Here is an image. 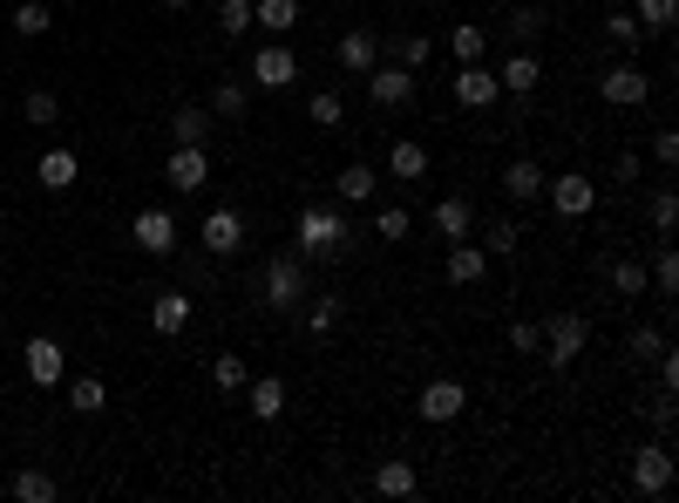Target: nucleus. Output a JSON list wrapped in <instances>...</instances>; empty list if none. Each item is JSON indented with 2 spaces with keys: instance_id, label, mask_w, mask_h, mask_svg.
Segmentation results:
<instances>
[{
  "instance_id": "1",
  "label": "nucleus",
  "mask_w": 679,
  "mask_h": 503,
  "mask_svg": "<svg viewBox=\"0 0 679 503\" xmlns=\"http://www.w3.org/2000/svg\"><path fill=\"white\" fill-rule=\"evenodd\" d=\"M306 293H313V265H306L299 252H272V259H265V286H259V299L272 306V314H299Z\"/></svg>"
},
{
  "instance_id": "2",
  "label": "nucleus",
  "mask_w": 679,
  "mask_h": 503,
  "mask_svg": "<svg viewBox=\"0 0 679 503\" xmlns=\"http://www.w3.org/2000/svg\"><path fill=\"white\" fill-rule=\"evenodd\" d=\"M293 239H299V259H340L353 231H347L340 205H306L299 225H293Z\"/></svg>"
},
{
  "instance_id": "3",
  "label": "nucleus",
  "mask_w": 679,
  "mask_h": 503,
  "mask_svg": "<svg viewBox=\"0 0 679 503\" xmlns=\"http://www.w3.org/2000/svg\"><path fill=\"white\" fill-rule=\"evenodd\" d=\"M537 333H544L537 354H544L550 368H571V361L584 354V347H591V320H584V314H550Z\"/></svg>"
},
{
  "instance_id": "4",
  "label": "nucleus",
  "mask_w": 679,
  "mask_h": 503,
  "mask_svg": "<svg viewBox=\"0 0 679 503\" xmlns=\"http://www.w3.org/2000/svg\"><path fill=\"white\" fill-rule=\"evenodd\" d=\"M544 198H550V211L557 218H591L598 211V184L584 177V171H557V177H544Z\"/></svg>"
},
{
  "instance_id": "5",
  "label": "nucleus",
  "mask_w": 679,
  "mask_h": 503,
  "mask_svg": "<svg viewBox=\"0 0 679 503\" xmlns=\"http://www.w3.org/2000/svg\"><path fill=\"white\" fill-rule=\"evenodd\" d=\"M361 83H368V102H374V109H408V102H415V89H421V83H415V68H402V62H374Z\"/></svg>"
},
{
  "instance_id": "6",
  "label": "nucleus",
  "mask_w": 679,
  "mask_h": 503,
  "mask_svg": "<svg viewBox=\"0 0 679 503\" xmlns=\"http://www.w3.org/2000/svg\"><path fill=\"white\" fill-rule=\"evenodd\" d=\"M245 83H252V89H272V96L293 89V83H299V55H293L286 42H265V48L252 55V68H245Z\"/></svg>"
},
{
  "instance_id": "7",
  "label": "nucleus",
  "mask_w": 679,
  "mask_h": 503,
  "mask_svg": "<svg viewBox=\"0 0 679 503\" xmlns=\"http://www.w3.org/2000/svg\"><path fill=\"white\" fill-rule=\"evenodd\" d=\"M21 368H28V381H34V389H62V381H68V354H62V340L34 333V340L21 347Z\"/></svg>"
},
{
  "instance_id": "8",
  "label": "nucleus",
  "mask_w": 679,
  "mask_h": 503,
  "mask_svg": "<svg viewBox=\"0 0 679 503\" xmlns=\"http://www.w3.org/2000/svg\"><path fill=\"white\" fill-rule=\"evenodd\" d=\"M598 96H605L612 109H638V102L653 96V75L638 68V62H618V68H605V75H598Z\"/></svg>"
},
{
  "instance_id": "9",
  "label": "nucleus",
  "mask_w": 679,
  "mask_h": 503,
  "mask_svg": "<svg viewBox=\"0 0 679 503\" xmlns=\"http://www.w3.org/2000/svg\"><path fill=\"white\" fill-rule=\"evenodd\" d=\"M130 239H136L150 259H171V252H177V218H171L164 205H143V211L130 218Z\"/></svg>"
},
{
  "instance_id": "10",
  "label": "nucleus",
  "mask_w": 679,
  "mask_h": 503,
  "mask_svg": "<svg viewBox=\"0 0 679 503\" xmlns=\"http://www.w3.org/2000/svg\"><path fill=\"white\" fill-rule=\"evenodd\" d=\"M449 96H456L462 109H496V102H503V83H496V68L462 62V68H456V83H449Z\"/></svg>"
},
{
  "instance_id": "11",
  "label": "nucleus",
  "mask_w": 679,
  "mask_h": 503,
  "mask_svg": "<svg viewBox=\"0 0 679 503\" xmlns=\"http://www.w3.org/2000/svg\"><path fill=\"white\" fill-rule=\"evenodd\" d=\"M632 490L638 496H666L672 490V449L666 442H646V449L632 456Z\"/></svg>"
},
{
  "instance_id": "12",
  "label": "nucleus",
  "mask_w": 679,
  "mask_h": 503,
  "mask_svg": "<svg viewBox=\"0 0 679 503\" xmlns=\"http://www.w3.org/2000/svg\"><path fill=\"white\" fill-rule=\"evenodd\" d=\"M164 177H171V190H205V184H211V150H205V143H177L171 164H164Z\"/></svg>"
},
{
  "instance_id": "13",
  "label": "nucleus",
  "mask_w": 679,
  "mask_h": 503,
  "mask_svg": "<svg viewBox=\"0 0 679 503\" xmlns=\"http://www.w3.org/2000/svg\"><path fill=\"white\" fill-rule=\"evenodd\" d=\"M421 422H456L462 408H469V389L462 381H449V374H435V381H421Z\"/></svg>"
},
{
  "instance_id": "14",
  "label": "nucleus",
  "mask_w": 679,
  "mask_h": 503,
  "mask_svg": "<svg viewBox=\"0 0 679 503\" xmlns=\"http://www.w3.org/2000/svg\"><path fill=\"white\" fill-rule=\"evenodd\" d=\"M238 245H245V218H238L231 205H218V211L205 218V252H211V259H231Z\"/></svg>"
},
{
  "instance_id": "15",
  "label": "nucleus",
  "mask_w": 679,
  "mask_h": 503,
  "mask_svg": "<svg viewBox=\"0 0 679 503\" xmlns=\"http://www.w3.org/2000/svg\"><path fill=\"white\" fill-rule=\"evenodd\" d=\"M496 83H503V96H537V83H544V62H537V48H516V55L496 68Z\"/></svg>"
},
{
  "instance_id": "16",
  "label": "nucleus",
  "mask_w": 679,
  "mask_h": 503,
  "mask_svg": "<svg viewBox=\"0 0 679 503\" xmlns=\"http://www.w3.org/2000/svg\"><path fill=\"white\" fill-rule=\"evenodd\" d=\"M387 177H394V184H421V177H428V143H421V136H394Z\"/></svg>"
},
{
  "instance_id": "17",
  "label": "nucleus",
  "mask_w": 679,
  "mask_h": 503,
  "mask_svg": "<svg viewBox=\"0 0 679 503\" xmlns=\"http://www.w3.org/2000/svg\"><path fill=\"white\" fill-rule=\"evenodd\" d=\"M544 177H550V171H544L537 157H516V164L503 171V198H510V205H537V198H544Z\"/></svg>"
},
{
  "instance_id": "18",
  "label": "nucleus",
  "mask_w": 679,
  "mask_h": 503,
  "mask_svg": "<svg viewBox=\"0 0 679 503\" xmlns=\"http://www.w3.org/2000/svg\"><path fill=\"white\" fill-rule=\"evenodd\" d=\"M490 280V252L475 239H456L449 245V286H483Z\"/></svg>"
},
{
  "instance_id": "19",
  "label": "nucleus",
  "mask_w": 679,
  "mask_h": 503,
  "mask_svg": "<svg viewBox=\"0 0 679 503\" xmlns=\"http://www.w3.org/2000/svg\"><path fill=\"white\" fill-rule=\"evenodd\" d=\"M428 225H435V239H475V211H469V198H442V205H435L428 211Z\"/></svg>"
},
{
  "instance_id": "20",
  "label": "nucleus",
  "mask_w": 679,
  "mask_h": 503,
  "mask_svg": "<svg viewBox=\"0 0 679 503\" xmlns=\"http://www.w3.org/2000/svg\"><path fill=\"white\" fill-rule=\"evenodd\" d=\"M333 55H340V68H347V75H368V68L381 62V42H374V34H368V28H347Z\"/></svg>"
},
{
  "instance_id": "21",
  "label": "nucleus",
  "mask_w": 679,
  "mask_h": 503,
  "mask_svg": "<svg viewBox=\"0 0 679 503\" xmlns=\"http://www.w3.org/2000/svg\"><path fill=\"white\" fill-rule=\"evenodd\" d=\"M150 327L164 333V340H177V333L190 327V293H156V299H150Z\"/></svg>"
},
{
  "instance_id": "22",
  "label": "nucleus",
  "mask_w": 679,
  "mask_h": 503,
  "mask_svg": "<svg viewBox=\"0 0 679 503\" xmlns=\"http://www.w3.org/2000/svg\"><path fill=\"white\" fill-rule=\"evenodd\" d=\"M299 21H306L299 0H252V28H265V34H293Z\"/></svg>"
},
{
  "instance_id": "23",
  "label": "nucleus",
  "mask_w": 679,
  "mask_h": 503,
  "mask_svg": "<svg viewBox=\"0 0 679 503\" xmlns=\"http://www.w3.org/2000/svg\"><path fill=\"white\" fill-rule=\"evenodd\" d=\"M245 402H252V415H259V422H278V415H286V381H278V374L245 381Z\"/></svg>"
},
{
  "instance_id": "24",
  "label": "nucleus",
  "mask_w": 679,
  "mask_h": 503,
  "mask_svg": "<svg viewBox=\"0 0 679 503\" xmlns=\"http://www.w3.org/2000/svg\"><path fill=\"white\" fill-rule=\"evenodd\" d=\"M34 177H42V190H68L75 177H83V157H75V150H42Z\"/></svg>"
},
{
  "instance_id": "25",
  "label": "nucleus",
  "mask_w": 679,
  "mask_h": 503,
  "mask_svg": "<svg viewBox=\"0 0 679 503\" xmlns=\"http://www.w3.org/2000/svg\"><path fill=\"white\" fill-rule=\"evenodd\" d=\"M374 190H381V177H374V164H347V171L333 177V198H340V205H368V198H374Z\"/></svg>"
},
{
  "instance_id": "26",
  "label": "nucleus",
  "mask_w": 679,
  "mask_h": 503,
  "mask_svg": "<svg viewBox=\"0 0 679 503\" xmlns=\"http://www.w3.org/2000/svg\"><path fill=\"white\" fill-rule=\"evenodd\" d=\"M62 389H68V408H75V415H102V408H109L102 374H75V381H62Z\"/></svg>"
},
{
  "instance_id": "27",
  "label": "nucleus",
  "mask_w": 679,
  "mask_h": 503,
  "mask_svg": "<svg viewBox=\"0 0 679 503\" xmlns=\"http://www.w3.org/2000/svg\"><path fill=\"white\" fill-rule=\"evenodd\" d=\"M483 48H490V28L483 21H456L449 28V55L456 62H483Z\"/></svg>"
},
{
  "instance_id": "28",
  "label": "nucleus",
  "mask_w": 679,
  "mask_h": 503,
  "mask_svg": "<svg viewBox=\"0 0 679 503\" xmlns=\"http://www.w3.org/2000/svg\"><path fill=\"white\" fill-rule=\"evenodd\" d=\"M205 136H211V109L184 102V109L171 116V143H205Z\"/></svg>"
},
{
  "instance_id": "29",
  "label": "nucleus",
  "mask_w": 679,
  "mask_h": 503,
  "mask_svg": "<svg viewBox=\"0 0 679 503\" xmlns=\"http://www.w3.org/2000/svg\"><path fill=\"white\" fill-rule=\"evenodd\" d=\"M374 490H381V496H415V490H421L415 462H381V470H374Z\"/></svg>"
},
{
  "instance_id": "30",
  "label": "nucleus",
  "mask_w": 679,
  "mask_h": 503,
  "mask_svg": "<svg viewBox=\"0 0 679 503\" xmlns=\"http://www.w3.org/2000/svg\"><path fill=\"white\" fill-rule=\"evenodd\" d=\"M48 28H55V14L42 8V0H21V8H14V34H21V42H42Z\"/></svg>"
},
{
  "instance_id": "31",
  "label": "nucleus",
  "mask_w": 679,
  "mask_h": 503,
  "mask_svg": "<svg viewBox=\"0 0 679 503\" xmlns=\"http://www.w3.org/2000/svg\"><path fill=\"white\" fill-rule=\"evenodd\" d=\"M340 314H347L340 293H319V299L306 293V327H313V333H333V327H340Z\"/></svg>"
},
{
  "instance_id": "32",
  "label": "nucleus",
  "mask_w": 679,
  "mask_h": 503,
  "mask_svg": "<svg viewBox=\"0 0 679 503\" xmlns=\"http://www.w3.org/2000/svg\"><path fill=\"white\" fill-rule=\"evenodd\" d=\"M632 21L646 28V34H666V28L679 21V0H638V8H632Z\"/></svg>"
},
{
  "instance_id": "33",
  "label": "nucleus",
  "mask_w": 679,
  "mask_h": 503,
  "mask_svg": "<svg viewBox=\"0 0 679 503\" xmlns=\"http://www.w3.org/2000/svg\"><path fill=\"white\" fill-rule=\"evenodd\" d=\"M516 245H524V225H516V218H496V225L483 231V252H490V259H510Z\"/></svg>"
},
{
  "instance_id": "34",
  "label": "nucleus",
  "mask_w": 679,
  "mask_h": 503,
  "mask_svg": "<svg viewBox=\"0 0 679 503\" xmlns=\"http://www.w3.org/2000/svg\"><path fill=\"white\" fill-rule=\"evenodd\" d=\"M21 116H28V123H34V130H48V123H55V116H62V102H55V89H28V96H21Z\"/></svg>"
},
{
  "instance_id": "35",
  "label": "nucleus",
  "mask_w": 679,
  "mask_h": 503,
  "mask_svg": "<svg viewBox=\"0 0 679 503\" xmlns=\"http://www.w3.org/2000/svg\"><path fill=\"white\" fill-rule=\"evenodd\" d=\"M245 102H252L245 83H218V96H211V109L224 116V123H245Z\"/></svg>"
},
{
  "instance_id": "36",
  "label": "nucleus",
  "mask_w": 679,
  "mask_h": 503,
  "mask_svg": "<svg viewBox=\"0 0 679 503\" xmlns=\"http://www.w3.org/2000/svg\"><path fill=\"white\" fill-rule=\"evenodd\" d=\"M218 34H252V0H218Z\"/></svg>"
},
{
  "instance_id": "37",
  "label": "nucleus",
  "mask_w": 679,
  "mask_h": 503,
  "mask_svg": "<svg viewBox=\"0 0 679 503\" xmlns=\"http://www.w3.org/2000/svg\"><path fill=\"white\" fill-rule=\"evenodd\" d=\"M14 496H21V503H55V477H48V470H21V477H14Z\"/></svg>"
},
{
  "instance_id": "38",
  "label": "nucleus",
  "mask_w": 679,
  "mask_h": 503,
  "mask_svg": "<svg viewBox=\"0 0 679 503\" xmlns=\"http://www.w3.org/2000/svg\"><path fill=\"white\" fill-rule=\"evenodd\" d=\"M306 116H313V123H319V130H340V116H347V102H340L333 89H313V102H306Z\"/></svg>"
},
{
  "instance_id": "39",
  "label": "nucleus",
  "mask_w": 679,
  "mask_h": 503,
  "mask_svg": "<svg viewBox=\"0 0 679 503\" xmlns=\"http://www.w3.org/2000/svg\"><path fill=\"white\" fill-rule=\"evenodd\" d=\"M245 381H252V374H245V361H238V354H218V361H211V389L238 395V389H245Z\"/></svg>"
},
{
  "instance_id": "40",
  "label": "nucleus",
  "mask_w": 679,
  "mask_h": 503,
  "mask_svg": "<svg viewBox=\"0 0 679 503\" xmlns=\"http://www.w3.org/2000/svg\"><path fill=\"white\" fill-rule=\"evenodd\" d=\"M428 55H435V42H428V34H402V42H394V62H402V68H428Z\"/></svg>"
},
{
  "instance_id": "41",
  "label": "nucleus",
  "mask_w": 679,
  "mask_h": 503,
  "mask_svg": "<svg viewBox=\"0 0 679 503\" xmlns=\"http://www.w3.org/2000/svg\"><path fill=\"white\" fill-rule=\"evenodd\" d=\"M408 231H415V211H402V205H387V211L374 218V239H387V245L408 239Z\"/></svg>"
},
{
  "instance_id": "42",
  "label": "nucleus",
  "mask_w": 679,
  "mask_h": 503,
  "mask_svg": "<svg viewBox=\"0 0 679 503\" xmlns=\"http://www.w3.org/2000/svg\"><path fill=\"white\" fill-rule=\"evenodd\" d=\"M612 286H618V293H632V299H638V293H653V280H646V265H638V259H618V265H612Z\"/></svg>"
},
{
  "instance_id": "43",
  "label": "nucleus",
  "mask_w": 679,
  "mask_h": 503,
  "mask_svg": "<svg viewBox=\"0 0 679 503\" xmlns=\"http://www.w3.org/2000/svg\"><path fill=\"white\" fill-rule=\"evenodd\" d=\"M646 280H653V286H659V293H666V299H672V293H679V259H672V245H666V252H659V259H653V265H646Z\"/></svg>"
},
{
  "instance_id": "44",
  "label": "nucleus",
  "mask_w": 679,
  "mask_h": 503,
  "mask_svg": "<svg viewBox=\"0 0 679 503\" xmlns=\"http://www.w3.org/2000/svg\"><path fill=\"white\" fill-rule=\"evenodd\" d=\"M605 34H612L618 48H638V34H646V28L632 21V8H618V14H605Z\"/></svg>"
},
{
  "instance_id": "45",
  "label": "nucleus",
  "mask_w": 679,
  "mask_h": 503,
  "mask_svg": "<svg viewBox=\"0 0 679 503\" xmlns=\"http://www.w3.org/2000/svg\"><path fill=\"white\" fill-rule=\"evenodd\" d=\"M510 28H516V42H537V34H544V14H537V0H524V8L510 14Z\"/></svg>"
},
{
  "instance_id": "46",
  "label": "nucleus",
  "mask_w": 679,
  "mask_h": 503,
  "mask_svg": "<svg viewBox=\"0 0 679 503\" xmlns=\"http://www.w3.org/2000/svg\"><path fill=\"white\" fill-rule=\"evenodd\" d=\"M672 225H679V198H672V190H659V198H653V231H659V239H672Z\"/></svg>"
},
{
  "instance_id": "47",
  "label": "nucleus",
  "mask_w": 679,
  "mask_h": 503,
  "mask_svg": "<svg viewBox=\"0 0 679 503\" xmlns=\"http://www.w3.org/2000/svg\"><path fill=\"white\" fill-rule=\"evenodd\" d=\"M659 347H666V333H659V327H632V354H638V361H653Z\"/></svg>"
},
{
  "instance_id": "48",
  "label": "nucleus",
  "mask_w": 679,
  "mask_h": 503,
  "mask_svg": "<svg viewBox=\"0 0 679 503\" xmlns=\"http://www.w3.org/2000/svg\"><path fill=\"white\" fill-rule=\"evenodd\" d=\"M510 347H516V354H537V347H544L537 320H516V327H510Z\"/></svg>"
},
{
  "instance_id": "49",
  "label": "nucleus",
  "mask_w": 679,
  "mask_h": 503,
  "mask_svg": "<svg viewBox=\"0 0 679 503\" xmlns=\"http://www.w3.org/2000/svg\"><path fill=\"white\" fill-rule=\"evenodd\" d=\"M672 422H679V408H672V389H659V402H653V429H659V436H672Z\"/></svg>"
},
{
  "instance_id": "50",
  "label": "nucleus",
  "mask_w": 679,
  "mask_h": 503,
  "mask_svg": "<svg viewBox=\"0 0 679 503\" xmlns=\"http://www.w3.org/2000/svg\"><path fill=\"white\" fill-rule=\"evenodd\" d=\"M653 361H659V389H679V361H672V347H659Z\"/></svg>"
},
{
  "instance_id": "51",
  "label": "nucleus",
  "mask_w": 679,
  "mask_h": 503,
  "mask_svg": "<svg viewBox=\"0 0 679 503\" xmlns=\"http://www.w3.org/2000/svg\"><path fill=\"white\" fill-rule=\"evenodd\" d=\"M653 157H659V164L679 157V130H659V136H653Z\"/></svg>"
},
{
  "instance_id": "52",
  "label": "nucleus",
  "mask_w": 679,
  "mask_h": 503,
  "mask_svg": "<svg viewBox=\"0 0 679 503\" xmlns=\"http://www.w3.org/2000/svg\"><path fill=\"white\" fill-rule=\"evenodd\" d=\"M164 8H184V0H164Z\"/></svg>"
}]
</instances>
